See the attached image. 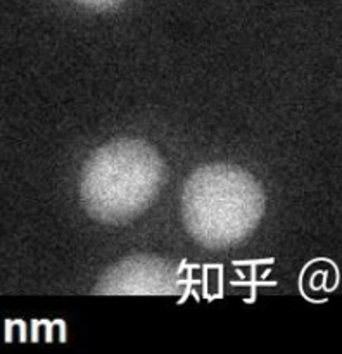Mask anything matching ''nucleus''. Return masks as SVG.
Instances as JSON below:
<instances>
[{
  "mask_svg": "<svg viewBox=\"0 0 342 354\" xmlns=\"http://www.w3.org/2000/svg\"><path fill=\"white\" fill-rule=\"evenodd\" d=\"M164 178L166 166L151 144L117 138L86 159L79 176V197L95 220L124 223L154 203Z\"/></svg>",
  "mask_w": 342,
  "mask_h": 354,
  "instance_id": "2",
  "label": "nucleus"
},
{
  "mask_svg": "<svg viewBox=\"0 0 342 354\" xmlns=\"http://www.w3.org/2000/svg\"><path fill=\"white\" fill-rule=\"evenodd\" d=\"M265 207L263 187L240 166H200L183 187L182 214L187 232L213 251L245 241L261 223Z\"/></svg>",
  "mask_w": 342,
  "mask_h": 354,
  "instance_id": "1",
  "label": "nucleus"
},
{
  "mask_svg": "<svg viewBox=\"0 0 342 354\" xmlns=\"http://www.w3.org/2000/svg\"><path fill=\"white\" fill-rule=\"evenodd\" d=\"M180 290L178 272L154 256H133L107 270L95 292L106 296H171Z\"/></svg>",
  "mask_w": 342,
  "mask_h": 354,
  "instance_id": "3",
  "label": "nucleus"
},
{
  "mask_svg": "<svg viewBox=\"0 0 342 354\" xmlns=\"http://www.w3.org/2000/svg\"><path fill=\"white\" fill-rule=\"evenodd\" d=\"M75 2L93 10H109L116 9V7H120L126 0H75Z\"/></svg>",
  "mask_w": 342,
  "mask_h": 354,
  "instance_id": "4",
  "label": "nucleus"
}]
</instances>
